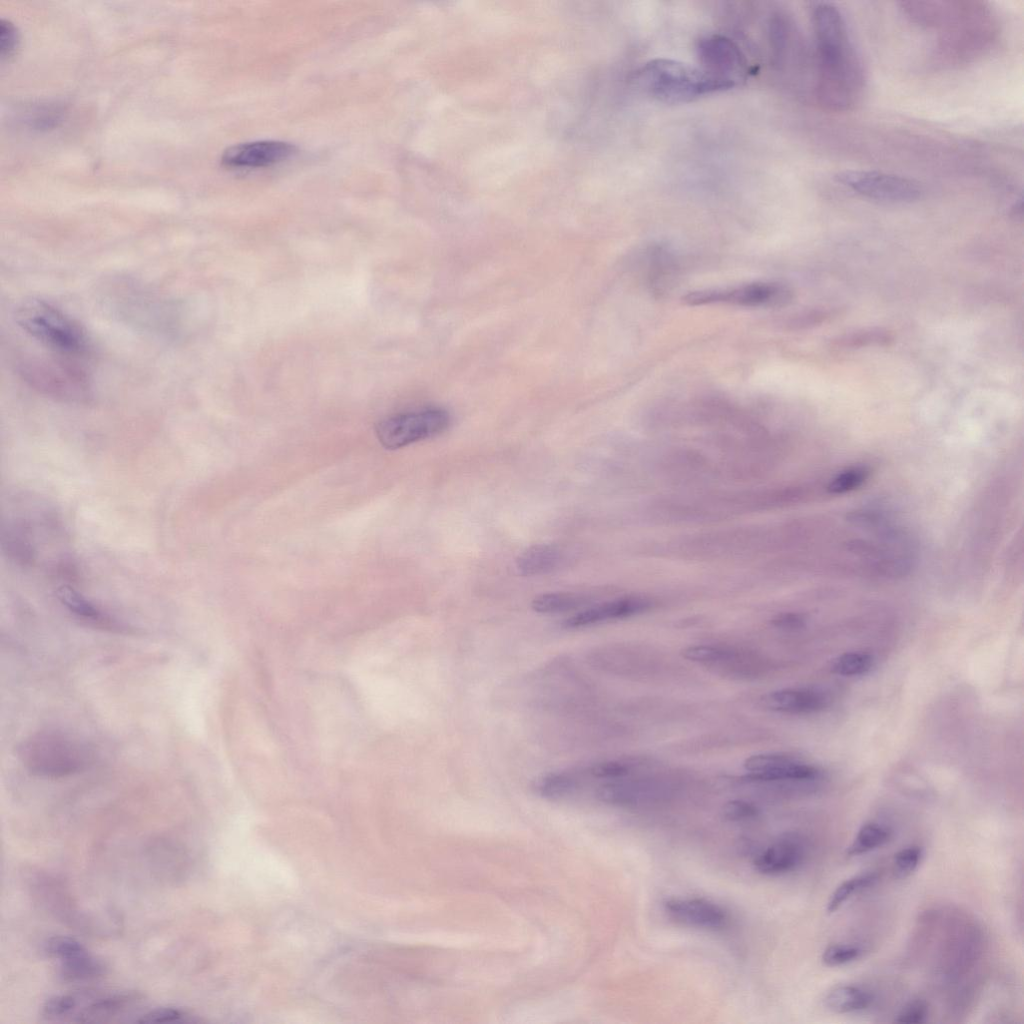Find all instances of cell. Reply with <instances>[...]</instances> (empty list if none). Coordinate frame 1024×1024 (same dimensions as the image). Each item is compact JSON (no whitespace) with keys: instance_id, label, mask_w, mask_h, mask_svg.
I'll return each instance as SVG.
<instances>
[{"instance_id":"11","label":"cell","mask_w":1024,"mask_h":1024,"mask_svg":"<svg viewBox=\"0 0 1024 1024\" xmlns=\"http://www.w3.org/2000/svg\"><path fill=\"white\" fill-rule=\"evenodd\" d=\"M744 768L749 781H813L820 771L813 765L780 753L757 754L747 758Z\"/></svg>"},{"instance_id":"23","label":"cell","mask_w":1024,"mask_h":1024,"mask_svg":"<svg viewBox=\"0 0 1024 1024\" xmlns=\"http://www.w3.org/2000/svg\"><path fill=\"white\" fill-rule=\"evenodd\" d=\"M876 881L877 874L873 872L861 873L844 880L830 895L826 905V911L829 914L836 912L854 894L873 885Z\"/></svg>"},{"instance_id":"24","label":"cell","mask_w":1024,"mask_h":1024,"mask_svg":"<svg viewBox=\"0 0 1024 1024\" xmlns=\"http://www.w3.org/2000/svg\"><path fill=\"white\" fill-rule=\"evenodd\" d=\"M874 664L871 654L863 651L846 652L832 661L831 670L841 676H858L870 671Z\"/></svg>"},{"instance_id":"20","label":"cell","mask_w":1024,"mask_h":1024,"mask_svg":"<svg viewBox=\"0 0 1024 1024\" xmlns=\"http://www.w3.org/2000/svg\"><path fill=\"white\" fill-rule=\"evenodd\" d=\"M871 1002V994L855 985L834 987L824 997L825 1007L839 1014L863 1011L870 1006Z\"/></svg>"},{"instance_id":"27","label":"cell","mask_w":1024,"mask_h":1024,"mask_svg":"<svg viewBox=\"0 0 1024 1024\" xmlns=\"http://www.w3.org/2000/svg\"><path fill=\"white\" fill-rule=\"evenodd\" d=\"M863 949L853 943H837L827 946L821 956L824 965L829 967L842 966L861 957Z\"/></svg>"},{"instance_id":"31","label":"cell","mask_w":1024,"mask_h":1024,"mask_svg":"<svg viewBox=\"0 0 1024 1024\" xmlns=\"http://www.w3.org/2000/svg\"><path fill=\"white\" fill-rule=\"evenodd\" d=\"M928 1012V1005L924 1000H911L898 1012L895 1022L907 1024L924 1023L928 1017Z\"/></svg>"},{"instance_id":"1","label":"cell","mask_w":1024,"mask_h":1024,"mask_svg":"<svg viewBox=\"0 0 1024 1024\" xmlns=\"http://www.w3.org/2000/svg\"><path fill=\"white\" fill-rule=\"evenodd\" d=\"M811 20L816 49L815 97L834 112L851 110L865 88V71L845 18L833 3L815 2Z\"/></svg>"},{"instance_id":"22","label":"cell","mask_w":1024,"mask_h":1024,"mask_svg":"<svg viewBox=\"0 0 1024 1024\" xmlns=\"http://www.w3.org/2000/svg\"><path fill=\"white\" fill-rule=\"evenodd\" d=\"M891 838L890 829L878 822L863 824L846 849L848 857L860 856L885 845Z\"/></svg>"},{"instance_id":"4","label":"cell","mask_w":1024,"mask_h":1024,"mask_svg":"<svg viewBox=\"0 0 1024 1024\" xmlns=\"http://www.w3.org/2000/svg\"><path fill=\"white\" fill-rule=\"evenodd\" d=\"M16 322L30 337L64 356H83L90 350L85 330L45 301L23 303L16 312Z\"/></svg>"},{"instance_id":"33","label":"cell","mask_w":1024,"mask_h":1024,"mask_svg":"<svg viewBox=\"0 0 1024 1024\" xmlns=\"http://www.w3.org/2000/svg\"><path fill=\"white\" fill-rule=\"evenodd\" d=\"M18 34L14 25L6 20L0 23V50L2 57L13 54L17 47Z\"/></svg>"},{"instance_id":"32","label":"cell","mask_w":1024,"mask_h":1024,"mask_svg":"<svg viewBox=\"0 0 1024 1024\" xmlns=\"http://www.w3.org/2000/svg\"><path fill=\"white\" fill-rule=\"evenodd\" d=\"M758 813V808L755 805L743 800L729 801L723 807L724 817L732 821L751 819Z\"/></svg>"},{"instance_id":"7","label":"cell","mask_w":1024,"mask_h":1024,"mask_svg":"<svg viewBox=\"0 0 1024 1024\" xmlns=\"http://www.w3.org/2000/svg\"><path fill=\"white\" fill-rule=\"evenodd\" d=\"M451 422L442 408H426L390 416L376 425L379 442L387 449H398L439 435Z\"/></svg>"},{"instance_id":"16","label":"cell","mask_w":1024,"mask_h":1024,"mask_svg":"<svg viewBox=\"0 0 1024 1024\" xmlns=\"http://www.w3.org/2000/svg\"><path fill=\"white\" fill-rule=\"evenodd\" d=\"M664 908L677 922L697 928L719 929L727 922L722 907L702 898H671L665 901Z\"/></svg>"},{"instance_id":"19","label":"cell","mask_w":1024,"mask_h":1024,"mask_svg":"<svg viewBox=\"0 0 1024 1024\" xmlns=\"http://www.w3.org/2000/svg\"><path fill=\"white\" fill-rule=\"evenodd\" d=\"M566 560L565 551L555 544H536L525 549L516 559V568L523 576H539L559 569Z\"/></svg>"},{"instance_id":"6","label":"cell","mask_w":1024,"mask_h":1024,"mask_svg":"<svg viewBox=\"0 0 1024 1024\" xmlns=\"http://www.w3.org/2000/svg\"><path fill=\"white\" fill-rule=\"evenodd\" d=\"M696 49L699 68L719 91L734 88L746 80L749 72L747 59L730 38L719 34L706 35L698 41Z\"/></svg>"},{"instance_id":"10","label":"cell","mask_w":1024,"mask_h":1024,"mask_svg":"<svg viewBox=\"0 0 1024 1024\" xmlns=\"http://www.w3.org/2000/svg\"><path fill=\"white\" fill-rule=\"evenodd\" d=\"M45 951L58 960L61 975L69 981H85L104 973L103 963L77 940L67 936H54L45 943Z\"/></svg>"},{"instance_id":"26","label":"cell","mask_w":1024,"mask_h":1024,"mask_svg":"<svg viewBox=\"0 0 1024 1024\" xmlns=\"http://www.w3.org/2000/svg\"><path fill=\"white\" fill-rule=\"evenodd\" d=\"M892 335L883 329H865L839 337L835 340L837 347L858 348L870 345H887L892 341Z\"/></svg>"},{"instance_id":"25","label":"cell","mask_w":1024,"mask_h":1024,"mask_svg":"<svg viewBox=\"0 0 1024 1024\" xmlns=\"http://www.w3.org/2000/svg\"><path fill=\"white\" fill-rule=\"evenodd\" d=\"M869 469L858 465L849 467L834 476L827 485V492L833 495L844 494L860 487L869 476Z\"/></svg>"},{"instance_id":"30","label":"cell","mask_w":1024,"mask_h":1024,"mask_svg":"<svg viewBox=\"0 0 1024 1024\" xmlns=\"http://www.w3.org/2000/svg\"><path fill=\"white\" fill-rule=\"evenodd\" d=\"M139 1023L195 1022L187 1012L179 1008H157L144 1013L135 1020Z\"/></svg>"},{"instance_id":"14","label":"cell","mask_w":1024,"mask_h":1024,"mask_svg":"<svg viewBox=\"0 0 1024 1024\" xmlns=\"http://www.w3.org/2000/svg\"><path fill=\"white\" fill-rule=\"evenodd\" d=\"M806 856V844L797 834H787L762 850L754 859L755 869L765 875H780L797 869Z\"/></svg>"},{"instance_id":"3","label":"cell","mask_w":1024,"mask_h":1024,"mask_svg":"<svg viewBox=\"0 0 1024 1024\" xmlns=\"http://www.w3.org/2000/svg\"><path fill=\"white\" fill-rule=\"evenodd\" d=\"M636 80L645 94L667 104L685 103L719 92L699 67L667 58L646 62L639 69Z\"/></svg>"},{"instance_id":"9","label":"cell","mask_w":1024,"mask_h":1024,"mask_svg":"<svg viewBox=\"0 0 1024 1024\" xmlns=\"http://www.w3.org/2000/svg\"><path fill=\"white\" fill-rule=\"evenodd\" d=\"M792 291L777 282H753L734 287L693 291L683 297L686 304L725 303L743 307L783 306L792 300Z\"/></svg>"},{"instance_id":"2","label":"cell","mask_w":1024,"mask_h":1024,"mask_svg":"<svg viewBox=\"0 0 1024 1024\" xmlns=\"http://www.w3.org/2000/svg\"><path fill=\"white\" fill-rule=\"evenodd\" d=\"M18 756L31 774L61 778L85 770L92 762L91 750L80 740L58 731L36 732L18 747Z\"/></svg>"},{"instance_id":"12","label":"cell","mask_w":1024,"mask_h":1024,"mask_svg":"<svg viewBox=\"0 0 1024 1024\" xmlns=\"http://www.w3.org/2000/svg\"><path fill=\"white\" fill-rule=\"evenodd\" d=\"M295 147L282 141H257L227 148L221 162L228 168H259L272 166L289 158Z\"/></svg>"},{"instance_id":"5","label":"cell","mask_w":1024,"mask_h":1024,"mask_svg":"<svg viewBox=\"0 0 1024 1024\" xmlns=\"http://www.w3.org/2000/svg\"><path fill=\"white\" fill-rule=\"evenodd\" d=\"M22 379L39 393L64 402L82 403L91 398L88 376L78 366L53 358H24L18 364Z\"/></svg>"},{"instance_id":"8","label":"cell","mask_w":1024,"mask_h":1024,"mask_svg":"<svg viewBox=\"0 0 1024 1024\" xmlns=\"http://www.w3.org/2000/svg\"><path fill=\"white\" fill-rule=\"evenodd\" d=\"M837 183L853 192L881 202L911 203L921 198L922 186L915 180L874 170H844L835 175Z\"/></svg>"},{"instance_id":"13","label":"cell","mask_w":1024,"mask_h":1024,"mask_svg":"<svg viewBox=\"0 0 1024 1024\" xmlns=\"http://www.w3.org/2000/svg\"><path fill=\"white\" fill-rule=\"evenodd\" d=\"M75 1006L70 1016L76 1022H104L123 1014L137 1000V996L125 992H84L74 993Z\"/></svg>"},{"instance_id":"18","label":"cell","mask_w":1024,"mask_h":1024,"mask_svg":"<svg viewBox=\"0 0 1024 1024\" xmlns=\"http://www.w3.org/2000/svg\"><path fill=\"white\" fill-rule=\"evenodd\" d=\"M57 598L74 616L97 627L122 629L121 623L71 586L57 589Z\"/></svg>"},{"instance_id":"28","label":"cell","mask_w":1024,"mask_h":1024,"mask_svg":"<svg viewBox=\"0 0 1024 1024\" xmlns=\"http://www.w3.org/2000/svg\"><path fill=\"white\" fill-rule=\"evenodd\" d=\"M682 656L688 660L702 663H722L730 661L735 653L722 647L695 645L682 650Z\"/></svg>"},{"instance_id":"15","label":"cell","mask_w":1024,"mask_h":1024,"mask_svg":"<svg viewBox=\"0 0 1024 1024\" xmlns=\"http://www.w3.org/2000/svg\"><path fill=\"white\" fill-rule=\"evenodd\" d=\"M650 603L638 597H624L587 606L567 617L562 626L580 629L603 622L629 617L647 610Z\"/></svg>"},{"instance_id":"29","label":"cell","mask_w":1024,"mask_h":1024,"mask_svg":"<svg viewBox=\"0 0 1024 1024\" xmlns=\"http://www.w3.org/2000/svg\"><path fill=\"white\" fill-rule=\"evenodd\" d=\"M923 856V850L917 845H909L895 853L893 858V870L897 877L905 878L911 875L919 866Z\"/></svg>"},{"instance_id":"21","label":"cell","mask_w":1024,"mask_h":1024,"mask_svg":"<svg viewBox=\"0 0 1024 1024\" xmlns=\"http://www.w3.org/2000/svg\"><path fill=\"white\" fill-rule=\"evenodd\" d=\"M590 601L589 596L579 592H550L536 596L531 607L537 613L558 614L587 607Z\"/></svg>"},{"instance_id":"34","label":"cell","mask_w":1024,"mask_h":1024,"mask_svg":"<svg viewBox=\"0 0 1024 1024\" xmlns=\"http://www.w3.org/2000/svg\"><path fill=\"white\" fill-rule=\"evenodd\" d=\"M773 625L782 629H797L804 625L805 620L799 614L787 613L778 615L772 621Z\"/></svg>"},{"instance_id":"17","label":"cell","mask_w":1024,"mask_h":1024,"mask_svg":"<svg viewBox=\"0 0 1024 1024\" xmlns=\"http://www.w3.org/2000/svg\"><path fill=\"white\" fill-rule=\"evenodd\" d=\"M762 704L770 710L783 713H813L829 704V697L814 688H785L763 697Z\"/></svg>"}]
</instances>
